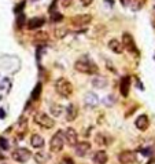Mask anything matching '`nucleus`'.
<instances>
[{
  "label": "nucleus",
  "mask_w": 155,
  "mask_h": 164,
  "mask_svg": "<svg viewBox=\"0 0 155 164\" xmlns=\"http://www.w3.org/2000/svg\"><path fill=\"white\" fill-rule=\"evenodd\" d=\"M41 90H43L41 83H37V84H36V87H34V90H33V93H32V99H33V101H36V99H38V98H40Z\"/></svg>",
  "instance_id": "b1692460"
},
{
  "label": "nucleus",
  "mask_w": 155,
  "mask_h": 164,
  "mask_svg": "<svg viewBox=\"0 0 155 164\" xmlns=\"http://www.w3.org/2000/svg\"><path fill=\"white\" fill-rule=\"evenodd\" d=\"M33 120L36 124H38L43 128H47V130H50L55 126V120L50 114H47L46 112H36L33 116Z\"/></svg>",
  "instance_id": "7ed1b4c3"
},
{
  "label": "nucleus",
  "mask_w": 155,
  "mask_h": 164,
  "mask_svg": "<svg viewBox=\"0 0 155 164\" xmlns=\"http://www.w3.org/2000/svg\"><path fill=\"white\" fill-rule=\"evenodd\" d=\"M4 164H6V163H4Z\"/></svg>",
  "instance_id": "a19ab883"
},
{
  "label": "nucleus",
  "mask_w": 155,
  "mask_h": 164,
  "mask_svg": "<svg viewBox=\"0 0 155 164\" xmlns=\"http://www.w3.org/2000/svg\"><path fill=\"white\" fill-rule=\"evenodd\" d=\"M121 43H122V46H124V48H126L129 53L137 54V48H136V44H134V40L128 32L122 35V42Z\"/></svg>",
  "instance_id": "6e6552de"
},
{
  "label": "nucleus",
  "mask_w": 155,
  "mask_h": 164,
  "mask_svg": "<svg viewBox=\"0 0 155 164\" xmlns=\"http://www.w3.org/2000/svg\"><path fill=\"white\" fill-rule=\"evenodd\" d=\"M109 48L113 53H115V54H122V51H124V46H122V43L119 42V40H117V39H111L109 42Z\"/></svg>",
  "instance_id": "dca6fc26"
},
{
  "label": "nucleus",
  "mask_w": 155,
  "mask_h": 164,
  "mask_svg": "<svg viewBox=\"0 0 155 164\" xmlns=\"http://www.w3.org/2000/svg\"><path fill=\"white\" fill-rule=\"evenodd\" d=\"M106 1H107V3H110V4H111V6H113V3H114L113 0H106Z\"/></svg>",
  "instance_id": "ea45409f"
},
{
  "label": "nucleus",
  "mask_w": 155,
  "mask_h": 164,
  "mask_svg": "<svg viewBox=\"0 0 155 164\" xmlns=\"http://www.w3.org/2000/svg\"><path fill=\"white\" fill-rule=\"evenodd\" d=\"M129 90H130V76H124L121 79L119 83V91H121L122 97H128L129 95Z\"/></svg>",
  "instance_id": "9b49d317"
},
{
  "label": "nucleus",
  "mask_w": 155,
  "mask_h": 164,
  "mask_svg": "<svg viewBox=\"0 0 155 164\" xmlns=\"http://www.w3.org/2000/svg\"><path fill=\"white\" fill-rule=\"evenodd\" d=\"M73 1H74V0H60V6L65 7V9H67V7H70V6L73 4Z\"/></svg>",
  "instance_id": "473e14b6"
},
{
  "label": "nucleus",
  "mask_w": 155,
  "mask_h": 164,
  "mask_svg": "<svg viewBox=\"0 0 155 164\" xmlns=\"http://www.w3.org/2000/svg\"><path fill=\"white\" fill-rule=\"evenodd\" d=\"M118 161L121 164H132L136 161V153L134 152H130V150H125V152H121L118 155Z\"/></svg>",
  "instance_id": "1a4fd4ad"
},
{
  "label": "nucleus",
  "mask_w": 155,
  "mask_h": 164,
  "mask_svg": "<svg viewBox=\"0 0 155 164\" xmlns=\"http://www.w3.org/2000/svg\"><path fill=\"white\" fill-rule=\"evenodd\" d=\"M75 155L78 157H84L89 150H91V143L88 141H84V142H77L75 145Z\"/></svg>",
  "instance_id": "9d476101"
},
{
  "label": "nucleus",
  "mask_w": 155,
  "mask_h": 164,
  "mask_svg": "<svg viewBox=\"0 0 155 164\" xmlns=\"http://www.w3.org/2000/svg\"><path fill=\"white\" fill-rule=\"evenodd\" d=\"M55 90H56V93H58L60 97L67 98L73 94V84H71L67 79L60 77V79H58L56 83H55Z\"/></svg>",
  "instance_id": "f03ea898"
},
{
  "label": "nucleus",
  "mask_w": 155,
  "mask_h": 164,
  "mask_svg": "<svg viewBox=\"0 0 155 164\" xmlns=\"http://www.w3.org/2000/svg\"><path fill=\"white\" fill-rule=\"evenodd\" d=\"M134 126L137 127L139 130L144 131L150 126V120H148V117H147L146 114H141V116H139V117L134 120Z\"/></svg>",
  "instance_id": "ddd939ff"
},
{
  "label": "nucleus",
  "mask_w": 155,
  "mask_h": 164,
  "mask_svg": "<svg viewBox=\"0 0 155 164\" xmlns=\"http://www.w3.org/2000/svg\"><path fill=\"white\" fill-rule=\"evenodd\" d=\"M103 102H105V104H106L107 106H110V105H113L114 102H115V99H114L113 95H107V97H106L105 99H103Z\"/></svg>",
  "instance_id": "2f4dec72"
},
{
  "label": "nucleus",
  "mask_w": 155,
  "mask_h": 164,
  "mask_svg": "<svg viewBox=\"0 0 155 164\" xmlns=\"http://www.w3.org/2000/svg\"><path fill=\"white\" fill-rule=\"evenodd\" d=\"M4 159H6V156L1 153V150H0V160H4Z\"/></svg>",
  "instance_id": "4c0bfd02"
},
{
  "label": "nucleus",
  "mask_w": 155,
  "mask_h": 164,
  "mask_svg": "<svg viewBox=\"0 0 155 164\" xmlns=\"http://www.w3.org/2000/svg\"><path fill=\"white\" fill-rule=\"evenodd\" d=\"M63 135H65V142H67L69 146H75V145H77L78 135H77V131H75L74 128L69 127L67 130L63 131Z\"/></svg>",
  "instance_id": "0eeeda50"
},
{
  "label": "nucleus",
  "mask_w": 155,
  "mask_h": 164,
  "mask_svg": "<svg viewBox=\"0 0 155 164\" xmlns=\"http://www.w3.org/2000/svg\"><path fill=\"white\" fill-rule=\"evenodd\" d=\"M54 35L56 39H62L67 35V29L66 28H56V29L54 30Z\"/></svg>",
  "instance_id": "393cba45"
},
{
  "label": "nucleus",
  "mask_w": 155,
  "mask_h": 164,
  "mask_svg": "<svg viewBox=\"0 0 155 164\" xmlns=\"http://www.w3.org/2000/svg\"><path fill=\"white\" fill-rule=\"evenodd\" d=\"M30 143H32L33 147H41L44 145V138L38 134H33L32 138H30Z\"/></svg>",
  "instance_id": "aec40b11"
},
{
  "label": "nucleus",
  "mask_w": 155,
  "mask_h": 164,
  "mask_svg": "<svg viewBox=\"0 0 155 164\" xmlns=\"http://www.w3.org/2000/svg\"><path fill=\"white\" fill-rule=\"evenodd\" d=\"M60 109H62V108H60L59 105H56V106H55V105H54V106H51V113L54 114V116H56V117H58L59 114L62 113V110H60Z\"/></svg>",
  "instance_id": "c756f323"
},
{
  "label": "nucleus",
  "mask_w": 155,
  "mask_h": 164,
  "mask_svg": "<svg viewBox=\"0 0 155 164\" xmlns=\"http://www.w3.org/2000/svg\"><path fill=\"white\" fill-rule=\"evenodd\" d=\"M95 142H96L99 146H107L110 143V139L107 138L105 134L99 132V134H96V137H95Z\"/></svg>",
  "instance_id": "4be33fe9"
},
{
  "label": "nucleus",
  "mask_w": 155,
  "mask_h": 164,
  "mask_svg": "<svg viewBox=\"0 0 155 164\" xmlns=\"http://www.w3.org/2000/svg\"><path fill=\"white\" fill-rule=\"evenodd\" d=\"M30 157H32V153H30V150L25 149V147H17L11 153V159L18 161V163H26Z\"/></svg>",
  "instance_id": "39448f33"
},
{
  "label": "nucleus",
  "mask_w": 155,
  "mask_h": 164,
  "mask_svg": "<svg viewBox=\"0 0 155 164\" xmlns=\"http://www.w3.org/2000/svg\"><path fill=\"white\" fill-rule=\"evenodd\" d=\"M63 21V15L60 13H56V11H55V13H52L51 14V22H62Z\"/></svg>",
  "instance_id": "a878e982"
},
{
  "label": "nucleus",
  "mask_w": 155,
  "mask_h": 164,
  "mask_svg": "<svg viewBox=\"0 0 155 164\" xmlns=\"http://www.w3.org/2000/svg\"><path fill=\"white\" fill-rule=\"evenodd\" d=\"M63 146H65V135L63 131H58L50 141V150L52 153H58L63 149Z\"/></svg>",
  "instance_id": "20e7f679"
},
{
  "label": "nucleus",
  "mask_w": 155,
  "mask_h": 164,
  "mask_svg": "<svg viewBox=\"0 0 155 164\" xmlns=\"http://www.w3.org/2000/svg\"><path fill=\"white\" fill-rule=\"evenodd\" d=\"M6 113H4V110H0V117H4Z\"/></svg>",
  "instance_id": "58836bf2"
},
{
  "label": "nucleus",
  "mask_w": 155,
  "mask_h": 164,
  "mask_svg": "<svg viewBox=\"0 0 155 164\" xmlns=\"http://www.w3.org/2000/svg\"><path fill=\"white\" fill-rule=\"evenodd\" d=\"M77 114H78L77 106H75L74 104H70L66 109V120L67 122H74L75 117H77Z\"/></svg>",
  "instance_id": "2eb2a0df"
},
{
  "label": "nucleus",
  "mask_w": 155,
  "mask_h": 164,
  "mask_svg": "<svg viewBox=\"0 0 155 164\" xmlns=\"http://www.w3.org/2000/svg\"><path fill=\"white\" fill-rule=\"evenodd\" d=\"M44 24H46V19L43 17H34L28 21V25L26 26H28L29 30H36V29H38V28H41Z\"/></svg>",
  "instance_id": "f8f14e48"
},
{
  "label": "nucleus",
  "mask_w": 155,
  "mask_h": 164,
  "mask_svg": "<svg viewBox=\"0 0 155 164\" xmlns=\"http://www.w3.org/2000/svg\"><path fill=\"white\" fill-rule=\"evenodd\" d=\"M92 160L95 164H106L107 160H109V156H107V153H106L105 150H99L93 155Z\"/></svg>",
  "instance_id": "a211bd4d"
},
{
  "label": "nucleus",
  "mask_w": 155,
  "mask_h": 164,
  "mask_svg": "<svg viewBox=\"0 0 155 164\" xmlns=\"http://www.w3.org/2000/svg\"><path fill=\"white\" fill-rule=\"evenodd\" d=\"M48 159H50V155L46 153V152H37V153H34V161L37 164H44Z\"/></svg>",
  "instance_id": "412c9836"
},
{
  "label": "nucleus",
  "mask_w": 155,
  "mask_h": 164,
  "mask_svg": "<svg viewBox=\"0 0 155 164\" xmlns=\"http://www.w3.org/2000/svg\"><path fill=\"white\" fill-rule=\"evenodd\" d=\"M56 4H58V0H52V3H51V7L48 9V11H50V14L55 13V7H56Z\"/></svg>",
  "instance_id": "72a5a7b5"
},
{
  "label": "nucleus",
  "mask_w": 155,
  "mask_h": 164,
  "mask_svg": "<svg viewBox=\"0 0 155 164\" xmlns=\"http://www.w3.org/2000/svg\"><path fill=\"white\" fill-rule=\"evenodd\" d=\"M25 4H26V1L23 0V1H21V3H18V6L14 9V13L15 14H21L22 13V10L25 9Z\"/></svg>",
  "instance_id": "7c9ffc66"
},
{
  "label": "nucleus",
  "mask_w": 155,
  "mask_h": 164,
  "mask_svg": "<svg viewBox=\"0 0 155 164\" xmlns=\"http://www.w3.org/2000/svg\"><path fill=\"white\" fill-rule=\"evenodd\" d=\"M74 69L81 72V73H87V75H93L97 72L96 63L89 57H81L80 59H77L74 63Z\"/></svg>",
  "instance_id": "f257e3e1"
},
{
  "label": "nucleus",
  "mask_w": 155,
  "mask_h": 164,
  "mask_svg": "<svg viewBox=\"0 0 155 164\" xmlns=\"http://www.w3.org/2000/svg\"><path fill=\"white\" fill-rule=\"evenodd\" d=\"M119 1H121V3H122L124 6H126V4H129V1H130V0H119Z\"/></svg>",
  "instance_id": "e433bc0d"
},
{
  "label": "nucleus",
  "mask_w": 155,
  "mask_h": 164,
  "mask_svg": "<svg viewBox=\"0 0 155 164\" xmlns=\"http://www.w3.org/2000/svg\"><path fill=\"white\" fill-rule=\"evenodd\" d=\"M0 147H1L3 150H9L10 149V143L6 138H0Z\"/></svg>",
  "instance_id": "c85d7f7f"
},
{
  "label": "nucleus",
  "mask_w": 155,
  "mask_h": 164,
  "mask_svg": "<svg viewBox=\"0 0 155 164\" xmlns=\"http://www.w3.org/2000/svg\"><path fill=\"white\" fill-rule=\"evenodd\" d=\"M107 84H109V80L105 76H95L92 79V86L96 88H106Z\"/></svg>",
  "instance_id": "f3484780"
},
{
  "label": "nucleus",
  "mask_w": 155,
  "mask_h": 164,
  "mask_svg": "<svg viewBox=\"0 0 155 164\" xmlns=\"http://www.w3.org/2000/svg\"><path fill=\"white\" fill-rule=\"evenodd\" d=\"M92 21V15L91 14H80V15H75V17L71 18V25L75 26V28H81V26H85L91 24Z\"/></svg>",
  "instance_id": "423d86ee"
},
{
  "label": "nucleus",
  "mask_w": 155,
  "mask_h": 164,
  "mask_svg": "<svg viewBox=\"0 0 155 164\" xmlns=\"http://www.w3.org/2000/svg\"><path fill=\"white\" fill-rule=\"evenodd\" d=\"M60 164H74V161H73L70 157H65V159L60 161Z\"/></svg>",
  "instance_id": "f704fd0d"
},
{
  "label": "nucleus",
  "mask_w": 155,
  "mask_h": 164,
  "mask_svg": "<svg viewBox=\"0 0 155 164\" xmlns=\"http://www.w3.org/2000/svg\"><path fill=\"white\" fill-rule=\"evenodd\" d=\"M23 22H25V14H23V13L17 14V26H18V28H22Z\"/></svg>",
  "instance_id": "bb28decb"
},
{
  "label": "nucleus",
  "mask_w": 155,
  "mask_h": 164,
  "mask_svg": "<svg viewBox=\"0 0 155 164\" xmlns=\"http://www.w3.org/2000/svg\"><path fill=\"white\" fill-rule=\"evenodd\" d=\"M80 1H81V4L84 6V7H88V6L92 4L93 0H80Z\"/></svg>",
  "instance_id": "c9c22d12"
},
{
  "label": "nucleus",
  "mask_w": 155,
  "mask_h": 164,
  "mask_svg": "<svg viewBox=\"0 0 155 164\" xmlns=\"http://www.w3.org/2000/svg\"><path fill=\"white\" fill-rule=\"evenodd\" d=\"M144 3H146V0H134L133 7H132V9H133L134 11H137V10H140L143 6H144Z\"/></svg>",
  "instance_id": "cd10ccee"
},
{
  "label": "nucleus",
  "mask_w": 155,
  "mask_h": 164,
  "mask_svg": "<svg viewBox=\"0 0 155 164\" xmlns=\"http://www.w3.org/2000/svg\"><path fill=\"white\" fill-rule=\"evenodd\" d=\"M48 40H50V35L47 33V32H44V30H38L33 36V42L36 43H46Z\"/></svg>",
  "instance_id": "6ab92c4d"
},
{
  "label": "nucleus",
  "mask_w": 155,
  "mask_h": 164,
  "mask_svg": "<svg viewBox=\"0 0 155 164\" xmlns=\"http://www.w3.org/2000/svg\"><path fill=\"white\" fill-rule=\"evenodd\" d=\"M26 128H28V120H26L25 117L19 119V122H18V124H17V131L21 132V134H25Z\"/></svg>",
  "instance_id": "5701e85b"
},
{
  "label": "nucleus",
  "mask_w": 155,
  "mask_h": 164,
  "mask_svg": "<svg viewBox=\"0 0 155 164\" xmlns=\"http://www.w3.org/2000/svg\"><path fill=\"white\" fill-rule=\"evenodd\" d=\"M97 104H99V98L96 97V94L93 93H88L87 95H85V105H87V108H96Z\"/></svg>",
  "instance_id": "4468645a"
}]
</instances>
